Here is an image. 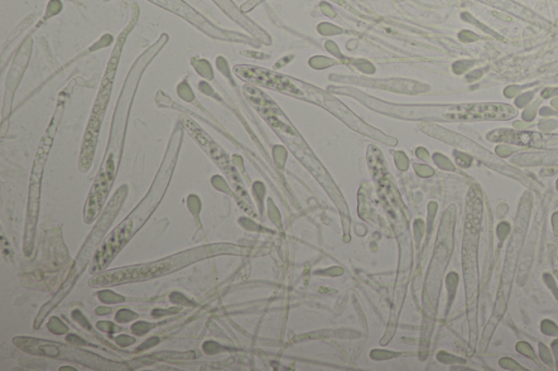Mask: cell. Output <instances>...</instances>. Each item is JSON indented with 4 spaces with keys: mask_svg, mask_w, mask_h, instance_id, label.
<instances>
[{
    "mask_svg": "<svg viewBox=\"0 0 558 371\" xmlns=\"http://www.w3.org/2000/svg\"><path fill=\"white\" fill-rule=\"evenodd\" d=\"M168 40H170L168 34L163 33L160 38L146 51H143L130 67L122 91H120L116 107H115L108 146L106 148L103 162L100 167L93 186L91 187L88 199H86L84 206V221L86 224L93 223L96 217L102 211L109 192L112 190L115 179H116L120 159H122L130 113H132L140 82H141L147 67L160 54Z\"/></svg>",
    "mask_w": 558,
    "mask_h": 371,
    "instance_id": "cell-1",
    "label": "cell"
},
{
    "mask_svg": "<svg viewBox=\"0 0 558 371\" xmlns=\"http://www.w3.org/2000/svg\"><path fill=\"white\" fill-rule=\"evenodd\" d=\"M181 138L182 131L180 129H177L175 133L172 134L165 158H163L160 170H158L150 191L140 202L137 209L132 211V214L117 229L113 231V233L108 236L102 247L100 248L93 260L92 272H100V270L108 266L110 260L115 257V255L141 228L142 225L146 223L148 217L160 204L175 170L178 154H179L181 146Z\"/></svg>",
    "mask_w": 558,
    "mask_h": 371,
    "instance_id": "cell-2",
    "label": "cell"
},
{
    "mask_svg": "<svg viewBox=\"0 0 558 371\" xmlns=\"http://www.w3.org/2000/svg\"><path fill=\"white\" fill-rule=\"evenodd\" d=\"M140 17V8L133 4L132 18L126 28L119 34L110 54L108 66L100 81L98 95H96L92 110H91L88 125H86L84 141H82L79 157V170L82 173L88 172L92 166L96 146H98L99 135L102 128L106 110H108L110 99H112L115 79H116L119 61L122 59L124 45L130 33L137 26Z\"/></svg>",
    "mask_w": 558,
    "mask_h": 371,
    "instance_id": "cell-3",
    "label": "cell"
},
{
    "mask_svg": "<svg viewBox=\"0 0 558 371\" xmlns=\"http://www.w3.org/2000/svg\"><path fill=\"white\" fill-rule=\"evenodd\" d=\"M235 75L239 79L249 82V83L263 86L269 90L281 91L293 98H300L307 101H312L317 105H325L326 108H331V105H338L336 99H331V96L324 91L314 88V86L303 83L301 81L290 78V76L276 74L262 67L239 65L234 67Z\"/></svg>",
    "mask_w": 558,
    "mask_h": 371,
    "instance_id": "cell-4",
    "label": "cell"
},
{
    "mask_svg": "<svg viewBox=\"0 0 558 371\" xmlns=\"http://www.w3.org/2000/svg\"><path fill=\"white\" fill-rule=\"evenodd\" d=\"M64 107L65 100L60 99L55 114L52 115V122L50 125H48L44 137L42 138L40 146H38L35 165H33L30 179V190H28L26 238H24V252L26 253L30 252L33 236H35L38 206H40L43 171H44L48 153H50L52 141H54L57 128H59Z\"/></svg>",
    "mask_w": 558,
    "mask_h": 371,
    "instance_id": "cell-5",
    "label": "cell"
},
{
    "mask_svg": "<svg viewBox=\"0 0 558 371\" xmlns=\"http://www.w3.org/2000/svg\"><path fill=\"white\" fill-rule=\"evenodd\" d=\"M205 253H209L206 252L205 248L196 249L191 252L177 255V257L160 260V262L154 264L119 269L117 272H108L94 278V280L91 281L90 284L93 287H108L113 286V284L147 280V279L160 277L163 274L171 272L172 270L184 267L194 260L205 257Z\"/></svg>",
    "mask_w": 558,
    "mask_h": 371,
    "instance_id": "cell-6",
    "label": "cell"
},
{
    "mask_svg": "<svg viewBox=\"0 0 558 371\" xmlns=\"http://www.w3.org/2000/svg\"><path fill=\"white\" fill-rule=\"evenodd\" d=\"M147 2L184 19L191 26L198 28L205 36L214 38V40L235 42L243 38L239 34L221 30V28L214 26L213 23L210 22L204 16H202L195 8L189 6L184 0H147Z\"/></svg>",
    "mask_w": 558,
    "mask_h": 371,
    "instance_id": "cell-7",
    "label": "cell"
},
{
    "mask_svg": "<svg viewBox=\"0 0 558 371\" xmlns=\"http://www.w3.org/2000/svg\"><path fill=\"white\" fill-rule=\"evenodd\" d=\"M513 114L514 110L507 105H464L457 106L453 119L509 118Z\"/></svg>",
    "mask_w": 558,
    "mask_h": 371,
    "instance_id": "cell-8",
    "label": "cell"
},
{
    "mask_svg": "<svg viewBox=\"0 0 558 371\" xmlns=\"http://www.w3.org/2000/svg\"><path fill=\"white\" fill-rule=\"evenodd\" d=\"M213 2L218 4L226 16H228L233 21L237 22L239 26L244 28L245 30L251 34H257V36L261 32L256 24L245 17L244 13L240 11V9L235 7L233 0H213Z\"/></svg>",
    "mask_w": 558,
    "mask_h": 371,
    "instance_id": "cell-9",
    "label": "cell"
},
{
    "mask_svg": "<svg viewBox=\"0 0 558 371\" xmlns=\"http://www.w3.org/2000/svg\"><path fill=\"white\" fill-rule=\"evenodd\" d=\"M264 2H266V0H248V2L243 4L242 8L240 9H242V12L243 13H247L253 11L254 8H256L257 6H259V4H261Z\"/></svg>",
    "mask_w": 558,
    "mask_h": 371,
    "instance_id": "cell-10",
    "label": "cell"
}]
</instances>
